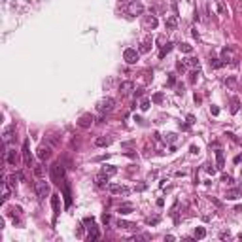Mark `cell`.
I'll use <instances>...</instances> for the list:
<instances>
[{
  "mask_svg": "<svg viewBox=\"0 0 242 242\" xmlns=\"http://www.w3.org/2000/svg\"><path fill=\"white\" fill-rule=\"evenodd\" d=\"M49 178L53 183H61V180H64V167L61 163H55L49 167Z\"/></svg>",
  "mask_w": 242,
  "mask_h": 242,
  "instance_id": "obj_1",
  "label": "cell"
},
{
  "mask_svg": "<svg viewBox=\"0 0 242 242\" xmlns=\"http://www.w3.org/2000/svg\"><path fill=\"white\" fill-rule=\"evenodd\" d=\"M174 82H176V76L170 74V76H168V83H170V85H174Z\"/></svg>",
  "mask_w": 242,
  "mask_h": 242,
  "instance_id": "obj_44",
  "label": "cell"
},
{
  "mask_svg": "<svg viewBox=\"0 0 242 242\" xmlns=\"http://www.w3.org/2000/svg\"><path fill=\"white\" fill-rule=\"evenodd\" d=\"M108 191H110L112 195H127V193H129V187L117 185V183H110V185H108Z\"/></svg>",
  "mask_w": 242,
  "mask_h": 242,
  "instance_id": "obj_8",
  "label": "cell"
},
{
  "mask_svg": "<svg viewBox=\"0 0 242 242\" xmlns=\"http://www.w3.org/2000/svg\"><path fill=\"white\" fill-rule=\"evenodd\" d=\"M117 212L121 214V216H125V214H131V212H132V204H131V203H127V204H121L119 208H117Z\"/></svg>",
  "mask_w": 242,
  "mask_h": 242,
  "instance_id": "obj_18",
  "label": "cell"
},
{
  "mask_svg": "<svg viewBox=\"0 0 242 242\" xmlns=\"http://www.w3.org/2000/svg\"><path fill=\"white\" fill-rule=\"evenodd\" d=\"M210 112H212V115H218V114H219V108H218V106H212Z\"/></svg>",
  "mask_w": 242,
  "mask_h": 242,
  "instance_id": "obj_42",
  "label": "cell"
},
{
  "mask_svg": "<svg viewBox=\"0 0 242 242\" xmlns=\"http://www.w3.org/2000/svg\"><path fill=\"white\" fill-rule=\"evenodd\" d=\"M2 189H4V193H2V200L6 203L8 197H10V187H8V183H6V182H2Z\"/></svg>",
  "mask_w": 242,
  "mask_h": 242,
  "instance_id": "obj_30",
  "label": "cell"
},
{
  "mask_svg": "<svg viewBox=\"0 0 242 242\" xmlns=\"http://www.w3.org/2000/svg\"><path fill=\"white\" fill-rule=\"evenodd\" d=\"M36 193H38L40 199H46V195H49V185H47L46 180H42V182L36 183Z\"/></svg>",
  "mask_w": 242,
  "mask_h": 242,
  "instance_id": "obj_7",
  "label": "cell"
},
{
  "mask_svg": "<svg viewBox=\"0 0 242 242\" xmlns=\"http://www.w3.org/2000/svg\"><path fill=\"white\" fill-rule=\"evenodd\" d=\"M110 219H112V218H110V214H102V221H104V223H108Z\"/></svg>",
  "mask_w": 242,
  "mask_h": 242,
  "instance_id": "obj_45",
  "label": "cell"
},
{
  "mask_svg": "<svg viewBox=\"0 0 242 242\" xmlns=\"http://www.w3.org/2000/svg\"><path fill=\"white\" fill-rule=\"evenodd\" d=\"M240 108V100L238 98H231V114H236Z\"/></svg>",
  "mask_w": 242,
  "mask_h": 242,
  "instance_id": "obj_23",
  "label": "cell"
},
{
  "mask_svg": "<svg viewBox=\"0 0 242 242\" xmlns=\"http://www.w3.org/2000/svg\"><path fill=\"white\" fill-rule=\"evenodd\" d=\"M204 236H206V229H204V227H197V229H195V238L203 240Z\"/></svg>",
  "mask_w": 242,
  "mask_h": 242,
  "instance_id": "obj_27",
  "label": "cell"
},
{
  "mask_svg": "<svg viewBox=\"0 0 242 242\" xmlns=\"http://www.w3.org/2000/svg\"><path fill=\"white\" fill-rule=\"evenodd\" d=\"M189 76H191V78H189V82H191V83H193V82H195V79H197V78H199V72H191Z\"/></svg>",
  "mask_w": 242,
  "mask_h": 242,
  "instance_id": "obj_39",
  "label": "cell"
},
{
  "mask_svg": "<svg viewBox=\"0 0 242 242\" xmlns=\"http://www.w3.org/2000/svg\"><path fill=\"white\" fill-rule=\"evenodd\" d=\"M165 25H167V29H168V30L176 29V25H178V17H176V15H170L168 19H167V23H165Z\"/></svg>",
  "mask_w": 242,
  "mask_h": 242,
  "instance_id": "obj_19",
  "label": "cell"
},
{
  "mask_svg": "<svg viewBox=\"0 0 242 242\" xmlns=\"http://www.w3.org/2000/svg\"><path fill=\"white\" fill-rule=\"evenodd\" d=\"M150 104H151V102L147 100V98H144V100L140 102V110L142 112H147V110H150Z\"/></svg>",
  "mask_w": 242,
  "mask_h": 242,
  "instance_id": "obj_34",
  "label": "cell"
},
{
  "mask_svg": "<svg viewBox=\"0 0 242 242\" xmlns=\"http://www.w3.org/2000/svg\"><path fill=\"white\" fill-rule=\"evenodd\" d=\"M176 68H178V72H183V70H185V64H183V62H178Z\"/></svg>",
  "mask_w": 242,
  "mask_h": 242,
  "instance_id": "obj_40",
  "label": "cell"
},
{
  "mask_svg": "<svg viewBox=\"0 0 242 242\" xmlns=\"http://www.w3.org/2000/svg\"><path fill=\"white\" fill-rule=\"evenodd\" d=\"M110 142H112V140H110L108 136H98L97 140H95V144H97L98 147H104V146H110Z\"/></svg>",
  "mask_w": 242,
  "mask_h": 242,
  "instance_id": "obj_20",
  "label": "cell"
},
{
  "mask_svg": "<svg viewBox=\"0 0 242 242\" xmlns=\"http://www.w3.org/2000/svg\"><path fill=\"white\" fill-rule=\"evenodd\" d=\"M132 89H134V83H132V82H123V83L119 85V93H121L123 97H125V95H129V93H131Z\"/></svg>",
  "mask_w": 242,
  "mask_h": 242,
  "instance_id": "obj_12",
  "label": "cell"
},
{
  "mask_svg": "<svg viewBox=\"0 0 242 242\" xmlns=\"http://www.w3.org/2000/svg\"><path fill=\"white\" fill-rule=\"evenodd\" d=\"M114 106H115V100H114L112 97H106V98H102V100L97 104V110L104 114V112H110L112 108H114Z\"/></svg>",
  "mask_w": 242,
  "mask_h": 242,
  "instance_id": "obj_4",
  "label": "cell"
},
{
  "mask_svg": "<svg viewBox=\"0 0 242 242\" xmlns=\"http://www.w3.org/2000/svg\"><path fill=\"white\" fill-rule=\"evenodd\" d=\"M4 159H6V163L8 165H11V167H15V163H17V155H15V150H6L4 151Z\"/></svg>",
  "mask_w": 242,
  "mask_h": 242,
  "instance_id": "obj_11",
  "label": "cell"
},
{
  "mask_svg": "<svg viewBox=\"0 0 242 242\" xmlns=\"http://www.w3.org/2000/svg\"><path fill=\"white\" fill-rule=\"evenodd\" d=\"M102 172H104V174H106V176H108V178H110V176H114V174H115V172H117V168H115V167H110V165H106V167H104V168H102Z\"/></svg>",
  "mask_w": 242,
  "mask_h": 242,
  "instance_id": "obj_26",
  "label": "cell"
},
{
  "mask_svg": "<svg viewBox=\"0 0 242 242\" xmlns=\"http://www.w3.org/2000/svg\"><path fill=\"white\" fill-rule=\"evenodd\" d=\"M206 167H208V168H206V170H208V174H212V176L216 174V168H214L212 165H206Z\"/></svg>",
  "mask_w": 242,
  "mask_h": 242,
  "instance_id": "obj_41",
  "label": "cell"
},
{
  "mask_svg": "<svg viewBox=\"0 0 242 242\" xmlns=\"http://www.w3.org/2000/svg\"><path fill=\"white\" fill-rule=\"evenodd\" d=\"M117 227H119V229H136V225H134V223L123 221V219H117Z\"/></svg>",
  "mask_w": 242,
  "mask_h": 242,
  "instance_id": "obj_21",
  "label": "cell"
},
{
  "mask_svg": "<svg viewBox=\"0 0 242 242\" xmlns=\"http://www.w3.org/2000/svg\"><path fill=\"white\" fill-rule=\"evenodd\" d=\"M216 161H218V168H223V165H225V159H223V151H221V150L216 151Z\"/></svg>",
  "mask_w": 242,
  "mask_h": 242,
  "instance_id": "obj_22",
  "label": "cell"
},
{
  "mask_svg": "<svg viewBox=\"0 0 242 242\" xmlns=\"http://www.w3.org/2000/svg\"><path fill=\"white\" fill-rule=\"evenodd\" d=\"M240 161H242V155H236V157H235V163H236V165H238V163H240Z\"/></svg>",
  "mask_w": 242,
  "mask_h": 242,
  "instance_id": "obj_50",
  "label": "cell"
},
{
  "mask_svg": "<svg viewBox=\"0 0 242 242\" xmlns=\"http://www.w3.org/2000/svg\"><path fill=\"white\" fill-rule=\"evenodd\" d=\"M180 51L182 53H193V46H189V44H180Z\"/></svg>",
  "mask_w": 242,
  "mask_h": 242,
  "instance_id": "obj_32",
  "label": "cell"
},
{
  "mask_svg": "<svg viewBox=\"0 0 242 242\" xmlns=\"http://www.w3.org/2000/svg\"><path fill=\"white\" fill-rule=\"evenodd\" d=\"M187 121H189V125H191V123H195V117L193 115H187Z\"/></svg>",
  "mask_w": 242,
  "mask_h": 242,
  "instance_id": "obj_49",
  "label": "cell"
},
{
  "mask_svg": "<svg viewBox=\"0 0 242 242\" xmlns=\"http://www.w3.org/2000/svg\"><path fill=\"white\" fill-rule=\"evenodd\" d=\"M218 10H219V13H225V8H223L221 2H218Z\"/></svg>",
  "mask_w": 242,
  "mask_h": 242,
  "instance_id": "obj_47",
  "label": "cell"
},
{
  "mask_svg": "<svg viewBox=\"0 0 242 242\" xmlns=\"http://www.w3.org/2000/svg\"><path fill=\"white\" fill-rule=\"evenodd\" d=\"M64 203H66V208L72 204V195H70V183L64 180Z\"/></svg>",
  "mask_w": 242,
  "mask_h": 242,
  "instance_id": "obj_17",
  "label": "cell"
},
{
  "mask_svg": "<svg viewBox=\"0 0 242 242\" xmlns=\"http://www.w3.org/2000/svg\"><path fill=\"white\" fill-rule=\"evenodd\" d=\"M144 26L146 29H155V26H157V17L155 15H146L144 17Z\"/></svg>",
  "mask_w": 242,
  "mask_h": 242,
  "instance_id": "obj_14",
  "label": "cell"
},
{
  "mask_svg": "<svg viewBox=\"0 0 242 242\" xmlns=\"http://www.w3.org/2000/svg\"><path fill=\"white\" fill-rule=\"evenodd\" d=\"M34 174H36L38 178H42L44 174H46V168H44V165H34Z\"/></svg>",
  "mask_w": 242,
  "mask_h": 242,
  "instance_id": "obj_28",
  "label": "cell"
},
{
  "mask_svg": "<svg viewBox=\"0 0 242 242\" xmlns=\"http://www.w3.org/2000/svg\"><path fill=\"white\" fill-rule=\"evenodd\" d=\"M240 172H242V168H240Z\"/></svg>",
  "mask_w": 242,
  "mask_h": 242,
  "instance_id": "obj_51",
  "label": "cell"
},
{
  "mask_svg": "<svg viewBox=\"0 0 242 242\" xmlns=\"http://www.w3.org/2000/svg\"><path fill=\"white\" fill-rule=\"evenodd\" d=\"M51 208H53V214H55V218L61 214V195H51Z\"/></svg>",
  "mask_w": 242,
  "mask_h": 242,
  "instance_id": "obj_10",
  "label": "cell"
},
{
  "mask_svg": "<svg viewBox=\"0 0 242 242\" xmlns=\"http://www.w3.org/2000/svg\"><path fill=\"white\" fill-rule=\"evenodd\" d=\"M138 51H140V53H147V51H150V42H146V44H142V47H140V49H138Z\"/></svg>",
  "mask_w": 242,
  "mask_h": 242,
  "instance_id": "obj_35",
  "label": "cell"
},
{
  "mask_svg": "<svg viewBox=\"0 0 242 242\" xmlns=\"http://www.w3.org/2000/svg\"><path fill=\"white\" fill-rule=\"evenodd\" d=\"M210 66H212V68H221L223 61L221 59H214V57H212V59H210Z\"/></svg>",
  "mask_w": 242,
  "mask_h": 242,
  "instance_id": "obj_31",
  "label": "cell"
},
{
  "mask_svg": "<svg viewBox=\"0 0 242 242\" xmlns=\"http://www.w3.org/2000/svg\"><path fill=\"white\" fill-rule=\"evenodd\" d=\"M191 153H199V147H197V146H191Z\"/></svg>",
  "mask_w": 242,
  "mask_h": 242,
  "instance_id": "obj_48",
  "label": "cell"
},
{
  "mask_svg": "<svg viewBox=\"0 0 242 242\" xmlns=\"http://www.w3.org/2000/svg\"><path fill=\"white\" fill-rule=\"evenodd\" d=\"M21 151H23V161H25V165L30 168V167H32V155H30L29 140H25V142H23V150H21Z\"/></svg>",
  "mask_w": 242,
  "mask_h": 242,
  "instance_id": "obj_6",
  "label": "cell"
},
{
  "mask_svg": "<svg viewBox=\"0 0 242 242\" xmlns=\"http://www.w3.org/2000/svg\"><path fill=\"white\" fill-rule=\"evenodd\" d=\"M187 64H191V66H197V68H199V61H197V59H187Z\"/></svg>",
  "mask_w": 242,
  "mask_h": 242,
  "instance_id": "obj_38",
  "label": "cell"
},
{
  "mask_svg": "<svg viewBox=\"0 0 242 242\" xmlns=\"http://www.w3.org/2000/svg\"><path fill=\"white\" fill-rule=\"evenodd\" d=\"M100 238V233H98V227L97 225H93V227H89V235H87V240L89 242H95Z\"/></svg>",
  "mask_w": 242,
  "mask_h": 242,
  "instance_id": "obj_13",
  "label": "cell"
},
{
  "mask_svg": "<svg viewBox=\"0 0 242 242\" xmlns=\"http://www.w3.org/2000/svg\"><path fill=\"white\" fill-rule=\"evenodd\" d=\"M221 182H225V183H231V182H233V178H231V176H227V174H225V176L221 178Z\"/></svg>",
  "mask_w": 242,
  "mask_h": 242,
  "instance_id": "obj_43",
  "label": "cell"
},
{
  "mask_svg": "<svg viewBox=\"0 0 242 242\" xmlns=\"http://www.w3.org/2000/svg\"><path fill=\"white\" fill-rule=\"evenodd\" d=\"M13 134H15V127L11 125V127H8L6 131H4V134H2V142H4V144H8V142L13 138Z\"/></svg>",
  "mask_w": 242,
  "mask_h": 242,
  "instance_id": "obj_15",
  "label": "cell"
},
{
  "mask_svg": "<svg viewBox=\"0 0 242 242\" xmlns=\"http://www.w3.org/2000/svg\"><path fill=\"white\" fill-rule=\"evenodd\" d=\"M38 157L40 159H49V157H51V150H49V147L47 146H40L38 147Z\"/></svg>",
  "mask_w": 242,
  "mask_h": 242,
  "instance_id": "obj_16",
  "label": "cell"
},
{
  "mask_svg": "<svg viewBox=\"0 0 242 242\" xmlns=\"http://www.w3.org/2000/svg\"><path fill=\"white\" fill-rule=\"evenodd\" d=\"M238 195H240V189H231V191H227V199H231V200H235V199H238Z\"/></svg>",
  "mask_w": 242,
  "mask_h": 242,
  "instance_id": "obj_29",
  "label": "cell"
},
{
  "mask_svg": "<svg viewBox=\"0 0 242 242\" xmlns=\"http://www.w3.org/2000/svg\"><path fill=\"white\" fill-rule=\"evenodd\" d=\"M221 61L223 62H231V64H236V55H235V51H233L231 47H223L221 49Z\"/></svg>",
  "mask_w": 242,
  "mask_h": 242,
  "instance_id": "obj_5",
  "label": "cell"
},
{
  "mask_svg": "<svg viewBox=\"0 0 242 242\" xmlns=\"http://www.w3.org/2000/svg\"><path fill=\"white\" fill-rule=\"evenodd\" d=\"M106 182H108V176H106V174L104 172H100V174H98V176H97V185H106Z\"/></svg>",
  "mask_w": 242,
  "mask_h": 242,
  "instance_id": "obj_24",
  "label": "cell"
},
{
  "mask_svg": "<svg viewBox=\"0 0 242 242\" xmlns=\"http://www.w3.org/2000/svg\"><path fill=\"white\" fill-rule=\"evenodd\" d=\"M125 11H127L129 15H142V13H144V4H142L140 0H131V2L125 6Z\"/></svg>",
  "mask_w": 242,
  "mask_h": 242,
  "instance_id": "obj_2",
  "label": "cell"
},
{
  "mask_svg": "<svg viewBox=\"0 0 242 242\" xmlns=\"http://www.w3.org/2000/svg\"><path fill=\"white\" fill-rule=\"evenodd\" d=\"M123 59L127 64H136L138 59H140V51H136V49H132V47H127L123 51Z\"/></svg>",
  "mask_w": 242,
  "mask_h": 242,
  "instance_id": "obj_3",
  "label": "cell"
},
{
  "mask_svg": "<svg viewBox=\"0 0 242 242\" xmlns=\"http://www.w3.org/2000/svg\"><path fill=\"white\" fill-rule=\"evenodd\" d=\"M225 85H229V87H235V85H236V79H235V78H227V79H225Z\"/></svg>",
  "mask_w": 242,
  "mask_h": 242,
  "instance_id": "obj_37",
  "label": "cell"
},
{
  "mask_svg": "<svg viewBox=\"0 0 242 242\" xmlns=\"http://www.w3.org/2000/svg\"><path fill=\"white\" fill-rule=\"evenodd\" d=\"M167 140L168 142H174V140H176V134H167Z\"/></svg>",
  "mask_w": 242,
  "mask_h": 242,
  "instance_id": "obj_46",
  "label": "cell"
},
{
  "mask_svg": "<svg viewBox=\"0 0 242 242\" xmlns=\"http://www.w3.org/2000/svg\"><path fill=\"white\" fill-rule=\"evenodd\" d=\"M83 223H85V225H89V227H93V225H95V218H85Z\"/></svg>",
  "mask_w": 242,
  "mask_h": 242,
  "instance_id": "obj_36",
  "label": "cell"
},
{
  "mask_svg": "<svg viewBox=\"0 0 242 242\" xmlns=\"http://www.w3.org/2000/svg\"><path fill=\"white\" fill-rule=\"evenodd\" d=\"M93 121H95V117H93L91 114H83L82 117L78 119V125H79L82 129H89V127H91V123H93Z\"/></svg>",
  "mask_w": 242,
  "mask_h": 242,
  "instance_id": "obj_9",
  "label": "cell"
},
{
  "mask_svg": "<svg viewBox=\"0 0 242 242\" xmlns=\"http://www.w3.org/2000/svg\"><path fill=\"white\" fill-rule=\"evenodd\" d=\"M170 49H172V44H170V42H167V44H165L163 47H161V51H159V57H161V59H163V57L167 55V53L170 51Z\"/></svg>",
  "mask_w": 242,
  "mask_h": 242,
  "instance_id": "obj_25",
  "label": "cell"
},
{
  "mask_svg": "<svg viewBox=\"0 0 242 242\" xmlns=\"http://www.w3.org/2000/svg\"><path fill=\"white\" fill-rule=\"evenodd\" d=\"M163 98H165V95H163V93H155V95L151 97V102L159 104V102H163Z\"/></svg>",
  "mask_w": 242,
  "mask_h": 242,
  "instance_id": "obj_33",
  "label": "cell"
}]
</instances>
